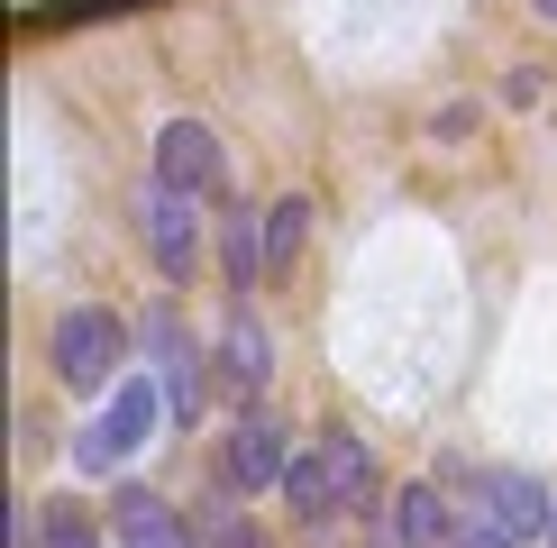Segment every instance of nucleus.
I'll return each mask as SVG.
<instances>
[{"label":"nucleus","instance_id":"f257e3e1","mask_svg":"<svg viewBox=\"0 0 557 548\" xmlns=\"http://www.w3.org/2000/svg\"><path fill=\"white\" fill-rule=\"evenodd\" d=\"M284 494H293V521H338V512H375V457L366 439H347V429H320L311 448L284 466Z\"/></svg>","mask_w":557,"mask_h":548},{"label":"nucleus","instance_id":"f03ea898","mask_svg":"<svg viewBox=\"0 0 557 548\" xmlns=\"http://www.w3.org/2000/svg\"><path fill=\"white\" fill-rule=\"evenodd\" d=\"M165 421H174L165 375H156V365H147V375H120V384H110V402L74 429V475H110V466H128V457L147 448Z\"/></svg>","mask_w":557,"mask_h":548},{"label":"nucleus","instance_id":"7ed1b4c3","mask_svg":"<svg viewBox=\"0 0 557 548\" xmlns=\"http://www.w3.org/2000/svg\"><path fill=\"white\" fill-rule=\"evenodd\" d=\"M120 357H128V320L83 302L55 320V375L74 384V394H101V384H120Z\"/></svg>","mask_w":557,"mask_h":548},{"label":"nucleus","instance_id":"20e7f679","mask_svg":"<svg viewBox=\"0 0 557 548\" xmlns=\"http://www.w3.org/2000/svg\"><path fill=\"white\" fill-rule=\"evenodd\" d=\"M137 228H147V247H156V265L174 274H193L201 265V228H193V192H174V183H147L137 192Z\"/></svg>","mask_w":557,"mask_h":548},{"label":"nucleus","instance_id":"39448f33","mask_svg":"<svg viewBox=\"0 0 557 548\" xmlns=\"http://www.w3.org/2000/svg\"><path fill=\"white\" fill-rule=\"evenodd\" d=\"M156 183H174V192H220L228 165H220V137L201 128V120H165L156 128Z\"/></svg>","mask_w":557,"mask_h":548},{"label":"nucleus","instance_id":"423d86ee","mask_svg":"<svg viewBox=\"0 0 557 548\" xmlns=\"http://www.w3.org/2000/svg\"><path fill=\"white\" fill-rule=\"evenodd\" d=\"M147 365L165 375L174 421H201V348H193V329H183L174 311H147Z\"/></svg>","mask_w":557,"mask_h":548},{"label":"nucleus","instance_id":"0eeeda50","mask_svg":"<svg viewBox=\"0 0 557 548\" xmlns=\"http://www.w3.org/2000/svg\"><path fill=\"white\" fill-rule=\"evenodd\" d=\"M110 539H120V548H201L193 531H183V512H174L165 494H147V485L110 494Z\"/></svg>","mask_w":557,"mask_h":548},{"label":"nucleus","instance_id":"6e6552de","mask_svg":"<svg viewBox=\"0 0 557 548\" xmlns=\"http://www.w3.org/2000/svg\"><path fill=\"white\" fill-rule=\"evenodd\" d=\"M284 466H293V448H284V429H274V411H247V421L228 429V485L265 494V485H284Z\"/></svg>","mask_w":557,"mask_h":548},{"label":"nucleus","instance_id":"1a4fd4ad","mask_svg":"<svg viewBox=\"0 0 557 548\" xmlns=\"http://www.w3.org/2000/svg\"><path fill=\"white\" fill-rule=\"evenodd\" d=\"M548 512H557V502L540 494V475H475V521H494V531L540 539Z\"/></svg>","mask_w":557,"mask_h":548},{"label":"nucleus","instance_id":"9d476101","mask_svg":"<svg viewBox=\"0 0 557 548\" xmlns=\"http://www.w3.org/2000/svg\"><path fill=\"white\" fill-rule=\"evenodd\" d=\"M220 357H228V375H238V394H265L274 348H265V320H257V311H228V320H220Z\"/></svg>","mask_w":557,"mask_h":548},{"label":"nucleus","instance_id":"9b49d317","mask_svg":"<svg viewBox=\"0 0 557 548\" xmlns=\"http://www.w3.org/2000/svg\"><path fill=\"white\" fill-rule=\"evenodd\" d=\"M393 521H403V539H411V548H457V539H467V531H457V512L438 502V485H403Z\"/></svg>","mask_w":557,"mask_h":548},{"label":"nucleus","instance_id":"f8f14e48","mask_svg":"<svg viewBox=\"0 0 557 548\" xmlns=\"http://www.w3.org/2000/svg\"><path fill=\"white\" fill-rule=\"evenodd\" d=\"M301 238H311V201H301V192H284V201L265 211V274H293Z\"/></svg>","mask_w":557,"mask_h":548},{"label":"nucleus","instance_id":"ddd939ff","mask_svg":"<svg viewBox=\"0 0 557 548\" xmlns=\"http://www.w3.org/2000/svg\"><path fill=\"white\" fill-rule=\"evenodd\" d=\"M37 531H46V548H101V531H91V512L74 494L64 502H37Z\"/></svg>","mask_w":557,"mask_h":548},{"label":"nucleus","instance_id":"4468645a","mask_svg":"<svg viewBox=\"0 0 557 548\" xmlns=\"http://www.w3.org/2000/svg\"><path fill=\"white\" fill-rule=\"evenodd\" d=\"M201 548H265V531L247 512H220L211 502V512H201Z\"/></svg>","mask_w":557,"mask_h":548},{"label":"nucleus","instance_id":"2eb2a0df","mask_svg":"<svg viewBox=\"0 0 557 548\" xmlns=\"http://www.w3.org/2000/svg\"><path fill=\"white\" fill-rule=\"evenodd\" d=\"M457 548H530V539H512V531H494V521H467V539Z\"/></svg>","mask_w":557,"mask_h":548},{"label":"nucleus","instance_id":"dca6fc26","mask_svg":"<svg viewBox=\"0 0 557 548\" xmlns=\"http://www.w3.org/2000/svg\"><path fill=\"white\" fill-rule=\"evenodd\" d=\"M366 548H411V539H403V521H375V512H366Z\"/></svg>","mask_w":557,"mask_h":548},{"label":"nucleus","instance_id":"f3484780","mask_svg":"<svg viewBox=\"0 0 557 548\" xmlns=\"http://www.w3.org/2000/svg\"><path fill=\"white\" fill-rule=\"evenodd\" d=\"M540 548H557V512H548V531H540Z\"/></svg>","mask_w":557,"mask_h":548},{"label":"nucleus","instance_id":"a211bd4d","mask_svg":"<svg viewBox=\"0 0 557 548\" xmlns=\"http://www.w3.org/2000/svg\"><path fill=\"white\" fill-rule=\"evenodd\" d=\"M530 10H540V18H557V0H530Z\"/></svg>","mask_w":557,"mask_h":548}]
</instances>
